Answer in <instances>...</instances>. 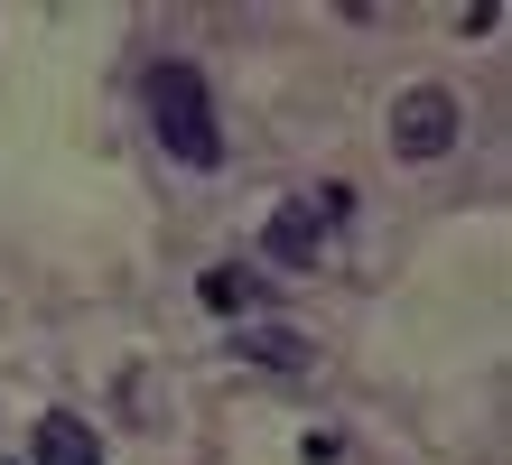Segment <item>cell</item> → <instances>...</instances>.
<instances>
[{"label": "cell", "instance_id": "cell-1", "mask_svg": "<svg viewBox=\"0 0 512 465\" xmlns=\"http://www.w3.org/2000/svg\"><path fill=\"white\" fill-rule=\"evenodd\" d=\"M149 121H159V149H168L177 168H215V159H224L215 93H205L196 66H159V75H149Z\"/></svg>", "mask_w": 512, "mask_h": 465}, {"label": "cell", "instance_id": "cell-2", "mask_svg": "<svg viewBox=\"0 0 512 465\" xmlns=\"http://www.w3.org/2000/svg\"><path fill=\"white\" fill-rule=\"evenodd\" d=\"M391 149H401V159H447V149H457V103H447L438 84H410L401 103H391Z\"/></svg>", "mask_w": 512, "mask_h": 465}, {"label": "cell", "instance_id": "cell-3", "mask_svg": "<svg viewBox=\"0 0 512 465\" xmlns=\"http://www.w3.org/2000/svg\"><path fill=\"white\" fill-rule=\"evenodd\" d=\"M261 242H270V261H280V270H308L326 252V224H317V205H280L261 224Z\"/></svg>", "mask_w": 512, "mask_h": 465}, {"label": "cell", "instance_id": "cell-4", "mask_svg": "<svg viewBox=\"0 0 512 465\" xmlns=\"http://www.w3.org/2000/svg\"><path fill=\"white\" fill-rule=\"evenodd\" d=\"M38 465H103V447H94V428L75 410H47L38 419Z\"/></svg>", "mask_w": 512, "mask_h": 465}, {"label": "cell", "instance_id": "cell-5", "mask_svg": "<svg viewBox=\"0 0 512 465\" xmlns=\"http://www.w3.org/2000/svg\"><path fill=\"white\" fill-rule=\"evenodd\" d=\"M243 354L270 363V372H317V345H308V335H289V326H243Z\"/></svg>", "mask_w": 512, "mask_h": 465}, {"label": "cell", "instance_id": "cell-6", "mask_svg": "<svg viewBox=\"0 0 512 465\" xmlns=\"http://www.w3.org/2000/svg\"><path fill=\"white\" fill-rule=\"evenodd\" d=\"M196 298L215 307V317H252V307H261V279L224 261V270H205V289H196Z\"/></svg>", "mask_w": 512, "mask_h": 465}]
</instances>
